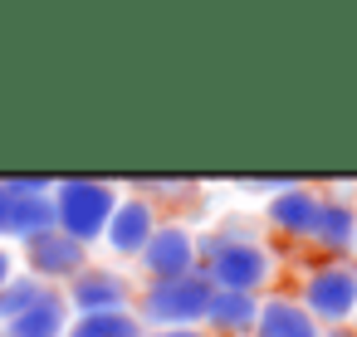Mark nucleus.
Listing matches in <instances>:
<instances>
[{
  "mask_svg": "<svg viewBox=\"0 0 357 337\" xmlns=\"http://www.w3.org/2000/svg\"><path fill=\"white\" fill-rule=\"evenodd\" d=\"M137 274H142V283L196 274V225H186L181 215H162V225L152 230V240L137 254Z\"/></svg>",
  "mask_w": 357,
  "mask_h": 337,
  "instance_id": "0eeeda50",
  "label": "nucleus"
},
{
  "mask_svg": "<svg viewBox=\"0 0 357 337\" xmlns=\"http://www.w3.org/2000/svg\"><path fill=\"white\" fill-rule=\"evenodd\" d=\"M132 191H137V196H147V201H152L157 210H162V205H186V201H196V196H201V186H196V181H186V176H162V181H137Z\"/></svg>",
  "mask_w": 357,
  "mask_h": 337,
  "instance_id": "f3484780",
  "label": "nucleus"
},
{
  "mask_svg": "<svg viewBox=\"0 0 357 337\" xmlns=\"http://www.w3.org/2000/svg\"><path fill=\"white\" fill-rule=\"evenodd\" d=\"M318 337H352V327H318Z\"/></svg>",
  "mask_w": 357,
  "mask_h": 337,
  "instance_id": "aec40b11",
  "label": "nucleus"
},
{
  "mask_svg": "<svg viewBox=\"0 0 357 337\" xmlns=\"http://www.w3.org/2000/svg\"><path fill=\"white\" fill-rule=\"evenodd\" d=\"M20 269V259H15V249H6V244H0V288H6L10 283V274Z\"/></svg>",
  "mask_w": 357,
  "mask_h": 337,
  "instance_id": "a211bd4d",
  "label": "nucleus"
},
{
  "mask_svg": "<svg viewBox=\"0 0 357 337\" xmlns=\"http://www.w3.org/2000/svg\"><path fill=\"white\" fill-rule=\"evenodd\" d=\"M255 318H259V298L255 293H225L215 288L206 303V337H255Z\"/></svg>",
  "mask_w": 357,
  "mask_h": 337,
  "instance_id": "f8f14e48",
  "label": "nucleus"
},
{
  "mask_svg": "<svg viewBox=\"0 0 357 337\" xmlns=\"http://www.w3.org/2000/svg\"><path fill=\"white\" fill-rule=\"evenodd\" d=\"M142 337H206V332H201V327H157V332L142 327Z\"/></svg>",
  "mask_w": 357,
  "mask_h": 337,
  "instance_id": "6ab92c4d",
  "label": "nucleus"
},
{
  "mask_svg": "<svg viewBox=\"0 0 357 337\" xmlns=\"http://www.w3.org/2000/svg\"><path fill=\"white\" fill-rule=\"evenodd\" d=\"M318 205H323V191L318 186H303V181H279L264 201V230L289 240V244H308L313 235V220H318Z\"/></svg>",
  "mask_w": 357,
  "mask_h": 337,
  "instance_id": "1a4fd4ad",
  "label": "nucleus"
},
{
  "mask_svg": "<svg viewBox=\"0 0 357 337\" xmlns=\"http://www.w3.org/2000/svg\"><path fill=\"white\" fill-rule=\"evenodd\" d=\"M294 303L318 327H347L357 313V259H313L298 274Z\"/></svg>",
  "mask_w": 357,
  "mask_h": 337,
  "instance_id": "20e7f679",
  "label": "nucleus"
},
{
  "mask_svg": "<svg viewBox=\"0 0 357 337\" xmlns=\"http://www.w3.org/2000/svg\"><path fill=\"white\" fill-rule=\"evenodd\" d=\"M303 249H313V259H357V201L342 191H323V205Z\"/></svg>",
  "mask_w": 357,
  "mask_h": 337,
  "instance_id": "9b49d317",
  "label": "nucleus"
},
{
  "mask_svg": "<svg viewBox=\"0 0 357 337\" xmlns=\"http://www.w3.org/2000/svg\"><path fill=\"white\" fill-rule=\"evenodd\" d=\"M347 327H352V337H357V313H352V322H347Z\"/></svg>",
  "mask_w": 357,
  "mask_h": 337,
  "instance_id": "412c9836",
  "label": "nucleus"
},
{
  "mask_svg": "<svg viewBox=\"0 0 357 337\" xmlns=\"http://www.w3.org/2000/svg\"><path fill=\"white\" fill-rule=\"evenodd\" d=\"M64 337H142V322L128 313H93V318H69Z\"/></svg>",
  "mask_w": 357,
  "mask_h": 337,
  "instance_id": "2eb2a0df",
  "label": "nucleus"
},
{
  "mask_svg": "<svg viewBox=\"0 0 357 337\" xmlns=\"http://www.w3.org/2000/svg\"><path fill=\"white\" fill-rule=\"evenodd\" d=\"M40 293H45V283H40V279H30L25 269H15V274H10V283L0 288V327H6L10 318H20Z\"/></svg>",
  "mask_w": 357,
  "mask_h": 337,
  "instance_id": "dca6fc26",
  "label": "nucleus"
},
{
  "mask_svg": "<svg viewBox=\"0 0 357 337\" xmlns=\"http://www.w3.org/2000/svg\"><path fill=\"white\" fill-rule=\"evenodd\" d=\"M15 259H20V269H25L30 279H40L45 288H64L69 279H79V274L93 264V249L79 244V240H69V235H59V230H50V235H35L30 244H20Z\"/></svg>",
  "mask_w": 357,
  "mask_h": 337,
  "instance_id": "6e6552de",
  "label": "nucleus"
},
{
  "mask_svg": "<svg viewBox=\"0 0 357 337\" xmlns=\"http://www.w3.org/2000/svg\"><path fill=\"white\" fill-rule=\"evenodd\" d=\"M0 337H6V327H0Z\"/></svg>",
  "mask_w": 357,
  "mask_h": 337,
  "instance_id": "4be33fe9",
  "label": "nucleus"
},
{
  "mask_svg": "<svg viewBox=\"0 0 357 337\" xmlns=\"http://www.w3.org/2000/svg\"><path fill=\"white\" fill-rule=\"evenodd\" d=\"M123 186L103 181V176H64L50 186V205H54V230L79 240V244H98L108 230V215L118 205Z\"/></svg>",
  "mask_w": 357,
  "mask_h": 337,
  "instance_id": "f03ea898",
  "label": "nucleus"
},
{
  "mask_svg": "<svg viewBox=\"0 0 357 337\" xmlns=\"http://www.w3.org/2000/svg\"><path fill=\"white\" fill-rule=\"evenodd\" d=\"M69 318H74V313H69L64 293H59V288H45L20 318L6 322V337H64Z\"/></svg>",
  "mask_w": 357,
  "mask_h": 337,
  "instance_id": "ddd939ff",
  "label": "nucleus"
},
{
  "mask_svg": "<svg viewBox=\"0 0 357 337\" xmlns=\"http://www.w3.org/2000/svg\"><path fill=\"white\" fill-rule=\"evenodd\" d=\"M64 303L74 318H93V313H128L132 298H137V279L118 264H89L79 279H69L64 288Z\"/></svg>",
  "mask_w": 357,
  "mask_h": 337,
  "instance_id": "423d86ee",
  "label": "nucleus"
},
{
  "mask_svg": "<svg viewBox=\"0 0 357 337\" xmlns=\"http://www.w3.org/2000/svg\"><path fill=\"white\" fill-rule=\"evenodd\" d=\"M196 269L211 279V288L264 298L279 274V254L250 220H220L211 230H196Z\"/></svg>",
  "mask_w": 357,
  "mask_h": 337,
  "instance_id": "f257e3e1",
  "label": "nucleus"
},
{
  "mask_svg": "<svg viewBox=\"0 0 357 337\" xmlns=\"http://www.w3.org/2000/svg\"><path fill=\"white\" fill-rule=\"evenodd\" d=\"M157 225H162V210H157L147 196L123 191V196H118V205H113V215H108V230H103V240H98V244H108V254H113V259L137 264V254H142V244L152 240V230H157Z\"/></svg>",
  "mask_w": 357,
  "mask_h": 337,
  "instance_id": "9d476101",
  "label": "nucleus"
},
{
  "mask_svg": "<svg viewBox=\"0 0 357 337\" xmlns=\"http://www.w3.org/2000/svg\"><path fill=\"white\" fill-rule=\"evenodd\" d=\"M50 186L45 176H0V244L20 249L35 235L54 230V205H50Z\"/></svg>",
  "mask_w": 357,
  "mask_h": 337,
  "instance_id": "39448f33",
  "label": "nucleus"
},
{
  "mask_svg": "<svg viewBox=\"0 0 357 337\" xmlns=\"http://www.w3.org/2000/svg\"><path fill=\"white\" fill-rule=\"evenodd\" d=\"M255 337H318V322L294 303V293H264L259 318H255Z\"/></svg>",
  "mask_w": 357,
  "mask_h": 337,
  "instance_id": "4468645a",
  "label": "nucleus"
},
{
  "mask_svg": "<svg viewBox=\"0 0 357 337\" xmlns=\"http://www.w3.org/2000/svg\"><path fill=\"white\" fill-rule=\"evenodd\" d=\"M211 279L196 269L186 279H162V283H137L132 298V318L157 332V327H201L206 322V303H211Z\"/></svg>",
  "mask_w": 357,
  "mask_h": 337,
  "instance_id": "7ed1b4c3",
  "label": "nucleus"
}]
</instances>
